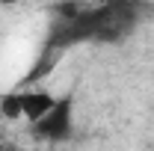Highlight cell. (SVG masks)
Returning <instances> with one entry per match:
<instances>
[{
	"mask_svg": "<svg viewBox=\"0 0 154 151\" xmlns=\"http://www.w3.org/2000/svg\"><path fill=\"white\" fill-rule=\"evenodd\" d=\"M57 104H59V98L54 92H45V89H24L21 92V113L30 125L42 122Z\"/></svg>",
	"mask_w": 154,
	"mask_h": 151,
	"instance_id": "1",
	"label": "cell"
},
{
	"mask_svg": "<svg viewBox=\"0 0 154 151\" xmlns=\"http://www.w3.org/2000/svg\"><path fill=\"white\" fill-rule=\"evenodd\" d=\"M0 116H3L6 122H18V119H24V113H21V92L0 95Z\"/></svg>",
	"mask_w": 154,
	"mask_h": 151,
	"instance_id": "2",
	"label": "cell"
},
{
	"mask_svg": "<svg viewBox=\"0 0 154 151\" xmlns=\"http://www.w3.org/2000/svg\"><path fill=\"white\" fill-rule=\"evenodd\" d=\"M15 3H21V0H0V6H15Z\"/></svg>",
	"mask_w": 154,
	"mask_h": 151,
	"instance_id": "3",
	"label": "cell"
}]
</instances>
